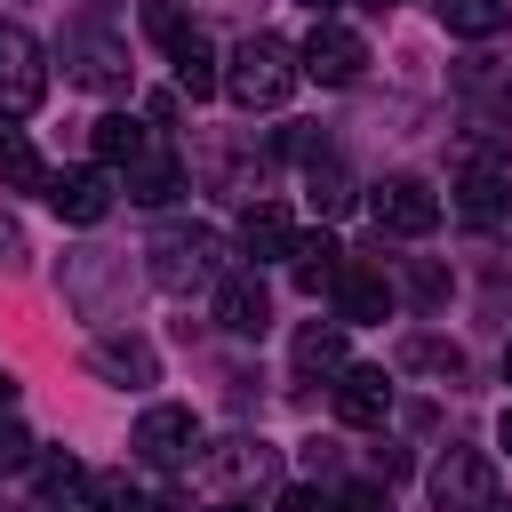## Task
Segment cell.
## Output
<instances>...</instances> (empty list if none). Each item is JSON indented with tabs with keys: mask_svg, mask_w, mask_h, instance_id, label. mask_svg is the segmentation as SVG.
I'll use <instances>...</instances> for the list:
<instances>
[{
	"mask_svg": "<svg viewBox=\"0 0 512 512\" xmlns=\"http://www.w3.org/2000/svg\"><path fill=\"white\" fill-rule=\"evenodd\" d=\"M96 512H144V488L128 472H96Z\"/></svg>",
	"mask_w": 512,
	"mask_h": 512,
	"instance_id": "cell-28",
	"label": "cell"
},
{
	"mask_svg": "<svg viewBox=\"0 0 512 512\" xmlns=\"http://www.w3.org/2000/svg\"><path fill=\"white\" fill-rule=\"evenodd\" d=\"M496 104H504V120H512V80H504V96H496Z\"/></svg>",
	"mask_w": 512,
	"mask_h": 512,
	"instance_id": "cell-34",
	"label": "cell"
},
{
	"mask_svg": "<svg viewBox=\"0 0 512 512\" xmlns=\"http://www.w3.org/2000/svg\"><path fill=\"white\" fill-rule=\"evenodd\" d=\"M304 8H312V16H320V8H336V0H304Z\"/></svg>",
	"mask_w": 512,
	"mask_h": 512,
	"instance_id": "cell-35",
	"label": "cell"
},
{
	"mask_svg": "<svg viewBox=\"0 0 512 512\" xmlns=\"http://www.w3.org/2000/svg\"><path fill=\"white\" fill-rule=\"evenodd\" d=\"M240 256H256V264H272V256H288L296 248V224H288V208H272V200H248L240 208Z\"/></svg>",
	"mask_w": 512,
	"mask_h": 512,
	"instance_id": "cell-15",
	"label": "cell"
},
{
	"mask_svg": "<svg viewBox=\"0 0 512 512\" xmlns=\"http://www.w3.org/2000/svg\"><path fill=\"white\" fill-rule=\"evenodd\" d=\"M32 480H40V512H96V472L80 456H40Z\"/></svg>",
	"mask_w": 512,
	"mask_h": 512,
	"instance_id": "cell-13",
	"label": "cell"
},
{
	"mask_svg": "<svg viewBox=\"0 0 512 512\" xmlns=\"http://www.w3.org/2000/svg\"><path fill=\"white\" fill-rule=\"evenodd\" d=\"M496 448H504V456H512V408H504V424H496Z\"/></svg>",
	"mask_w": 512,
	"mask_h": 512,
	"instance_id": "cell-33",
	"label": "cell"
},
{
	"mask_svg": "<svg viewBox=\"0 0 512 512\" xmlns=\"http://www.w3.org/2000/svg\"><path fill=\"white\" fill-rule=\"evenodd\" d=\"M312 208H320V216H344V208H352V176H344L328 152H312Z\"/></svg>",
	"mask_w": 512,
	"mask_h": 512,
	"instance_id": "cell-25",
	"label": "cell"
},
{
	"mask_svg": "<svg viewBox=\"0 0 512 512\" xmlns=\"http://www.w3.org/2000/svg\"><path fill=\"white\" fill-rule=\"evenodd\" d=\"M208 472H216V480H264V472H272V448H264V440H224V448L208 456Z\"/></svg>",
	"mask_w": 512,
	"mask_h": 512,
	"instance_id": "cell-24",
	"label": "cell"
},
{
	"mask_svg": "<svg viewBox=\"0 0 512 512\" xmlns=\"http://www.w3.org/2000/svg\"><path fill=\"white\" fill-rule=\"evenodd\" d=\"M504 384H512V344H504Z\"/></svg>",
	"mask_w": 512,
	"mask_h": 512,
	"instance_id": "cell-37",
	"label": "cell"
},
{
	"mask_svg": "<svg viewBox=\"0 0 512 512\" xmlns=\"http://www.w3.org/2000/svg\"><path fill=\"white\" fill-rule=\"evenodd\" d=\"M48 96V48L0 16V120H32Z\"/></svg>",
	"mask_w": 512,
	"mask_h": 512,
	"instance_id": "cell-3",
	"label": "cell"
},
{
	"mask_svg": "<svg viewBox=\"0 0 512 512\" xmlns=\"http://www.w3.org/2000/svg\"><path fill=\"white\" fill-rule=\"evenodd\" d=\"M88 368L112 376V384H160V352H152L144 336H104V344L88 352Z\"/></svg>",
	"mask_w": 512,
	"mask_h": 512,
	"instance_id": "cell-16",
	"label": "cell"
},
{
	"mask_svg": "<svg viewBox=\"0 0 512 512\" xmlns=\"http://www.w3.org/2000/svg\"><path fill=\"white\" fill-rule=\"evenodd\" d=\"M272 512H328V496L296 480V488H280V496H272Z\"/></svg>",
	"mask_w": 512,
	"mask_h": 512,
	"instance_id": "cell-31",
	"label": "cell"
},
{
	"mask_svg": "<svg viewBox=\"0 0 512 512\" xmlns=\"http://www.w3.org/2000/svg\"><path fill=\"white\" fill-rule=\"evenodd\" d=\"M128 448H136V464H152V472H168V464H184V456L200 448V424H192V408H176V400H160V408H144V416H136V432H128Z\"/></svg>",
	"mask_w": 512,
	"mask_h": 512,
	"instance_id": "cell-8",
	"label": "cell"
},
{
	"mask_svg": "<svg viewBox=\"0 0 512 512\" xmlns=\"http://www.w3.org/2000/svg\"><path fill=\"white\" fill-rule=\"evenodd\" d=\"M224 512H256V504H224Z\"/></svg>",
	"mask_w": 512,
	"mask_h": 512,
	"instance_id": "cell-38",
	"label": "cell"
},
{
	"mask_svg": "<svg viewBox=\"0 0 512 512\" xmlns=\"http://www.w3.org/2000/svg\"><path fill=\"white\" fill-rule=\"evenodd\" d=\"M456 208H464V216H472V224H496V216H504V208H512V184H504V176H496V168H472V176H464V184H456Z\"/></svg>",
	"mask_w": 512,
	"mask_h": 512,
	"instance_id": "cell-19",
	"label": "cell"
},
{
	"mask_svg": "<svg viewBox=\"0 0 512 512\" xmlns=\"http://www.w3.org/2000/svg\"><path fill=\"white\" fill-rule=\"evenodd\" d=\"M64 64H72V80H80V88H96V96H120V88L136 80L128 48H120L104 24H80V32H64Z\"/></svg>",
	"mask_w": 512,
	"mask_h": 512,
	"instance_id": "cell-5",
	"label": "cell"
},
{
	"mask_svg": "<svg viewBox=\"0 0 512 512\" xmlns=\"http://www.w3.org/2000/svg\"><path fill=\"white\" fill-rule=\"evenodd\" d=\"M144 144H152L144 120H128V112H104V120H96V168H128Z\"/></svg>",
	"mask_w": 512,
	"mask_h": 512,
	"instance_id": "cell-18",
	"label": "cell"
},
{
	"mask_svg": "<svg viewBox=\"0 0 512 512\" xmlns=\"http://www.w3.org/2000/svg\"><path fill=\"white\" fill-rule=\"evenodd\" d=\"M432 8H440V24H448V32H464V40L504 32V0H432Z\"/></svg>",
	"mask_w": 512,
	"mask_h": 512,
	"instance_id": "cell-21",
	"label": "cell"
},
{
	"mask_svg": "<svg viewBox=\"0 0 512 512\" xmlns=\"http://www.w3.org/2000/svg\"><path fill=\"white\" fill-rule=\"evenodd\" d=\"M360 8H400V0H360Z\"/></svg>",
	"mask_w": 512,
	"mask_h": 512,
	"instance_id": "cell-36",
	"label": "cell"
},
{
	"mask_svg": "<svg viewBox=\"0 0 512 512\" xmlns=\"http://www.w3.org/2000/svg\"><path fill=\"white\" fill-rule=\"evenodd\" d=\"M328 512H392V496H384L376 480H344V488L328 496Z\"/></svg>",
	"mask_w": 512,
	"mask_h": 512,
	"instance_id": "cell-29",
	"label": "cell"
},
{
	"mask_svg": "<svg viewBox=\"0 0 512 512\" xmlns=\"http://www.w3.org/2000/svg\"><path fill=\"white\" fill-rule=\"evenodd\" d=\"M144 32H152V40H160V48H168V56H176V48H192V40H200V32H192V24H184V8H176V0H144Z\"/></svg>",
	"mask_w": 512,
	"mask_h": 512,
	"instance_id": "cell-26",
	"label": "cell"
},
{
	"mask_svg": "<svg viewBox=\"0 0 512 512\" xmlns=\"http://www.w3.org/2000/svg\"><path fill=\"white\" fill-rule=\"evenodd\" d=\"M408 368H432V376H456V368H464V352H456V344H440V336H408Z\"/></svg>",
	"mask_w": 512,
	"mask_h": 512,
	"instance_id": "cell-27",
	"label": "cell"
},
{
	"mask_svg": "<svg viewBox=\"0 0 512 512\" xmlns=\"http://www.w3.org/2000/svg\"><path fill=\"white\" fill-rule=\"evenodd\" d=\"M152 512H192V496H160V504H152Z\"/></svg>",
	"mask_w": 512,
	"mask_h": 512,
	"instance_id": "cell-32",
	"label": "cell"
},
{
	"mask_svg": "<svg viewBox=\"0 0 512 512\" xmlns=\"http://www.w3.org/2000/svg\"><path fill=\"white\" fill-rule=\"evenodd\" d=\"M424 488H432L440 512H488V504H496V464H488L480 448H448Z\"/></svg>",
	"mask_w": 512,
	"mask_h": 512,
	"instance_id": "cell-7",
	"label": "cell"
},
{
	"mask_svg": "<svg viewBox=\"0 0 512 512\" xmlns=\"http://www.w3.org/2000/svg\"><path fill=\"white\" fill-rule=\"evenodd\" d=\"M328 296H336V320H384V312H392V280H384L376 264H360V256L336 264Z\"/></svg>",
	"mask_w": 512,
	"mask_h": 512,
	"instance_id": "cell-9",
	"label": "cell"
},
{
	"mask_svg": "<svg viewBox=\"0 0 512 512\" xmlns=\"http://www.w3.org/2000/svg\"><path fill=\"white\" fill-rule=\"evenodd\" d=\"M24 464H32V432L0 408V472H24Z\"/></svg>",
	"mask_w": 512,
	"mask_h": 512,
	"instance_id": "cell-30",
	"label": "cell"
},
{
	"mask_svg": "<svg viewBox=\"0 0 512 512\" xmlns=\"http://www.w3.org/2000/svg\"><path fill=\"white\" fill-rule=\"evenodd\" d=\"M288 264H296V280L320 296L328 280H336V264H344V248L328 240V232H296V248H288Z\"/></svg>",
	"mask_w": 512,
	"mask_h": 512,
	"instance_id": "cell-20",
	"label": "cell"
},
{
	"mask_svg": "<svg viewBox=\"0 0 512 512\" xmlns=\"http://www.w3.org/2000/svg\"><path fill=\"white\" fill-rule=\"evenodd\" d=\"M296 64H304V80H320V88H352V80L368 72V40H360L352 24H336V16H320V24L304 32Z\"/></svg>",
	"mask_w": 512,
	"mask_h": 512,
	"instance_id": "cell-4",
	"label": "cell"
},
{
	"mask_svg": "<svg viewBox=\"0 0 512 512\" xmlns=\"http://www.w3.org/2000/svg\"><path fill=\"white\" fill-rule=\"evenodd\" d=\"M336 416L344 424H384L392 416V376L384 368H336Z\"/></svg>",
	"mask_w": 512,
	"mask_h": 512,
	"instance_id": "cell-14",
	"label": "cell"
},
{
	"mask_svg": "<svg viewBox=\"0 0 512 512\" xmlns=\"http://www.w3.org/2000/svg\"><path fill=\"white\" fill-rule=\"evenodd\" d=\"M216 328L224 336H264L272 328V296H264L256 272H224L216 280Z\"/></svg>",
	"mask_w": 512,
	"mask_h": 512,
	"instance_id": "cell-10",
	"label": "cell"
},
{
	"mask_svg": "<svg viewBox=\"0 0 512 512\" xmlns=\"http://www.w3.org/2000/svg\"><path fill=\"white\" fill-rule=\"evenodd\" d=\"M296 368H304V376H336V368H344V328H320V320H312V328L296 336Z\"/></svg>",
	"mask_w": 512,
	"mask_h": 512,
	"instance_id": "cell-23",
	"label": "cell"
},
{
	"mask_svg": "<svg viewBox=\"0 0 512 512\" xmlns=\"http://www.w3.org/2000/svg\"><path fill=\"white\" fill-rule=\"evenodd\" d=\"M224 88V72H216V56H208V40H192V48H176V96H216Z\"/></svg>",
	"mask_w": 512,
	"mask_h": 512,
	"instance_id": "cell-22",
	"label": "cell"
},
{
	"mask_svg": "<svg viewBox=\"0 0 512 512\" xmlns=\"http://www.w3.org/2000/svg\"><path fill=\"white\" fill-rule=\"evenodd\" d=\"M488 512H504V504H488Z\"/></svg>",
	"mask_w": 512,
	"mask_h": 512,
	"instance_id": "cell-39",
	"label": "cell"
},
{
	"mask_svg": "<svg viewBox=\"0 0 512 512\" xmlns=\"http://www.w3.org/2000/svg\"><path fill=\"white\" fill-rule=\"evenodd\" d=\"M176 184H184V168H176V152H168L160 136L120 168V192H128L136 208H168V200H176Z\"/></svg>",
	"mask_w": 512,
	"mask_h": 512,
	"instance_id": "cell-11",
	"label": "cell"
},
{
	"mask_svg": "<svg viewBox=\"0 0 512 512\" xmlns=\"http://www.w3.org/2000/svg\"><path fill=\"white\" fill-rule=\"evenodd\" d=\"M48 208H56L64 224H104L112 176H104V168H64V176H48Z\"/></svg>",
	"mask_w": 512,
	"mask_h": 512,
	"instance_id": "cell-12",
	"label": "cell"
},
{
	"mask_svg": "<svg viewBox=\"0 0 512 512\" xmlns=\"http://www.w3.org/2000/svg\"><path fill=\"white\" fill-rule=\"evenodd\" d=\"M48 176H56V168L32 152V136L0 120V184H8V192H48Z\"/></svg>",
	"mask_w": 512,
	"mask_h": 512,
	"instance_id": "cell-17",
	"label": "cell"
},
{
	"mask_svg": "<svg viewBox=\"0 0 512 512\" xmlns=\"http://www.w3.org/2000/svg\"><path fill=\"white\" fill-rule=\"evenodd\" d=\"M368 216H376V232H400V240H424V232L440 224V192H432L424 176H384V184L368 192Z\"/></svg>",
	"mask_w": 512,
	"mask_h": 512,
	"instance_id": "cell-6",
	"label": "cell"
},
{
	"mask_svg": "<svg viewBox=\"0 0 512 512\" xmlns=\"http://www.w3.org/2000/svg\"><path fill=\"white\" fill-rule=\"evenodd\" d=\"M144 256H152V288H168V296L224 280V232H208V224H168V232H152Z\"/></svg>",
	"mask_w": 512,
	"mask_h": 512,
	"instance_id": "cell-2",
	"label": "cell"
},
{
	"mask_svg": "<svg viewBox=\"0 0 512 512\" xmlns=\"http://www.w3.org/2000/svg\"><path fill=\"white\" fill-rule=\"evenodd\" d=\"M296 80H304V64H296V48H288L280 32H248V40L232 48V64H224V88H232L240 112H272V104H288Z\"/></svg>",
	"mask_w": 512,
	"mask_h": 512,
	"instance_id": "cell-1",
	"label": "cell"
}]
</instances>
